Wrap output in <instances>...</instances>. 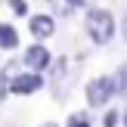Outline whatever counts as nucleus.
Segmentation results:
<instances>
[{
	"label": "nucleus",
	"instance_id": "f03ea898",
	"mask_svg": "<svg viewBox=\"0 0 127 127\" xmlns=\"http://www.w3.org/2000/svg\"><path fill=\"white\" fill-rule=\"evenodd\" d=\"M112 96H118L115 90V78L112 74H99V78L87 81V90H84V99L90 109H105L112 102Z\"/></svg>",
	"mask_w": 127,
	"mask_h": 127
},
{
	"label": "nucleus",
	"instance_id": "1a4fd4ad",
	"mask_svg": "<svg viewBox=\"0 0 127 127\" xmlns=\"http://www.w3.org/2000/svg\"><path fill=\"white\" fill-rule=\"evenodd\" d=\"M9 96V74L3 71V65H0V105H3V99Z\"/></svg>",
	"mask_w": 127,
	"mask_h": 127
},
{
	"label": "nucleus",
	"instance_id": "39448f33",
	"mask_svg": "<svg viewBox=\"0 0 127 127\" xmlns=\"http://www.w3.org/2000/svg\"><path fill=\"white\" fill-rule=\"evenodd\" d=\"M28 31L34 34V40L53 37L56 34V16H50V12H34V16H28Z\"/></svg>",
	"mask_w": 127,
	"mask_h": 127
},
{
	"label": "nucleus",
	"instance_id": "f8f14e48",
	"mask_svg": "<svg viewBox=\"0 0 127 127\" xmlns=\"http://www.w3.org/2000/svg\"><path fill=\"white\" fill-rule=\"evenodd\" d=\"M65 3L71 6V9H84V6H87V0H65Z\"/></svg>",
	"mask_w": 127,
	"mask_h": 127
},
{
	"label": "nucleus",
	"instance_id": "0eeeda50",
	"mask_svg": "<svg viewBox=\"0 0 127 127\" xmlns=\"http://www.w3.org/2000/svg\"><path fill=\"white\" fill-rule=\"evenodd\" d=\"M112 78H115V90H118V96H124V99H127V62L118 68L115 74H112Z\"/></svg>",
	"mask_w": 127,
	"mask_h": 127
},
{
	"label": "nucleus",
	"instance_id": "ddd939ff",
	"mask_svg": "<svg viewBox=\"0 0 127 127\" xmlns=\"http://www.w3.org/2000/svg\"><path fill=\"white\" fill-rule=\"evenodd\" d=\"M124 40H127V19H124Z\"/></svg>",
	"mask_w": 127,
	"mask_h": 127
},
{
	"label": "nucleus",
	"instance_id": "9b49d317",
	"mask_svg": "<svg viewBox=\"0 0 127 127\" xmlns=\"http://www.w3.org/2000/svg\"><path fill=\"white\" fill-rule=\"evenodd\" d=\"M118 118H121V112H115V109L105 112L102 115V127H118Z\"/></svg>",
	"mask_w": 127,
	"mask_h": 127
},
{
	"label": "nucleus",
	"instance_id": "20e7f679",
	"mask_svg": "<svg viewBox=\"0 0 127 127\" xmlns=\"http://www.w3.org/2000/svg\"><path fill=\"white\" fill-rule=\"evenodd\" d=\"M22 62H25L28 71H43V68H50L53 56H50V50L43 47V43H31V47L22 53Z\"/></svg>",
	"mask_w": 127,
	"mask_h": 127
},
{
	"label": "nucleus",
	"instance_id": "423d86ee",
	"mask_svg": "<svg viewBox=\"0 0 127 127\" xmlns=\"http://www.w3.org/2000/svg\"><path fill=\"white\" fill-rule=\"evenodd\" d=\"M16 47H19V31L12 28L9 22H0V50H6V53H12Z\"/></svg>",
	"mask_w": 127,
	"mask_h": 127
},
{
	"label": "nucleus",
	"instance_id": "6e6552de",
	"mask_svg": "<svg viewBox=\"0 0 127 127\" xmlns=\"http://www.w3.org/2000/svg\"><path fill=\"white\" fill-rule=\"evenodd\" d=\"M65 127H90V115H87V112H74Z\"/></svg>",
	"mask_w": 127,
	"mask_h": 127
},
{
	"label": "nucleus",
	"instance_id": "9d476101",
	"mask_svg": "<svg viewBox=\"0 0 127 127\" xmlns=\"http://www.w3.org/2000/svg\"><path fill=\"white\" fill-rule=\"evenodd\" d=\"M9 9L16 12V16H25V19L31 16V12H28V3H25V0H9Z\"/></svg>",
	"mask_w": 127,
	"mask_h": 127
},
{
	"label": "nucleus",
	"instance_id": "4468645a",
	"mask_svg": "<svg viewBox=\"0 0 127 127\" xmlns=\"http://www.w3.org/2000/svg\"><path fill=\"white\" fill-rule=\"evenodd\" d=\"M121 118H124V127H127V112H124V115H121Z\"/></svg>",
	"mask_w": 127,
	"mask_h": 127
},
{
	"label": "nucleus",
	"instance_id": "7ed1b4c3",
	"mask_svg": "<svg viewBox=\"0 0 127 127\" xmlns=\"http://www.w3.org/2000/svg\"><path fill=\"white\" fill-rule=\"evenodd\" d=\"M43 87V74L40 71H16L9 78V93L12 96H31Z\"/></svg>",
	"mask_w": 127,
	"mask_h": 127
},
{
	"label": "nucleus",
	"instance_id": "f257e3e1",
	"mask_svg": "<svg viewBox=\"0 0 127 127\" xmlns=\"http://www.w3.org/2000/svg\"><path fill=\"white\" fill-rule=\"evenodd\" d=\"M87 34H90V40L96 43V47H105V43L115 37L118 25H115V16H112L109 9H102V6H87Z\"/></svg>",
	"mask_w": 127,
	"mask_h": 127
}]
</instances>
